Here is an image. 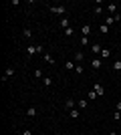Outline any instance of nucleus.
<instances>
[{
  "label": "nucleus",
  "instance_id": "nucleus-11",
  "mask_svg": "<svg viewBox=\"0 0 121 135\" xmlns=\"http://www.w3.org/2000/svg\"><path fill=\"white\" fill-rule=\"evenodd\" d=\"M75 67H77L75 61H67L65 62V69H67V71H75Z\"/></svg>",
  "mask_w": 121,
  "mask_h": 135
},
{
  "label": "nucleus",
  "instance_id": "nucleus-16",
  "mask_svg": "<svg viewBox=\"0 0 121 135\" xmlns=\"http://www.w3.org/2000/svg\"><path fill=\"white\" fill-rule=\"evenodd\" d=\"M26 117H36V107H28L26 109Z\"/></svg>",
  "mask_w": 121,
  "mask_h": 135
},
{
  "label": "nucleus",
  "instance_id": "nucleus-25",
  "mask_svg": "<svg viewBox=\"0 0 121 135\" xmlns=\"http://www.w3.org/2000/svg\"><path fill=\"white\" fill-rule=\"evenodd\" d=\"M113 71H121V61H115V62H113Z\"/></svg>",
  "mask_w": 121,
  "mask_h": 135
},
{
  "label": "nucleus",
  "instance_id": "nucleus-26",
  "mask_svg": "<svg viewBox=\"0 0 121 135\" xmlns=\"http://www.w3.org/2000/svg\"><path fill=\"white\" fill-rule=\"evenodd\" d=\"M65 34H67V36H73V34H75V30H73V28H65Z\"/></svg>",
  "mask_w": 121,
  "mask_h": 135
},
{
  "label": "nucleus",
  "instance_id": "nucleus-7",
  "mask_svg": "<svg viewBox=\"0 0 121 135\" xmlns=\"http://www.w3.org/2000/svg\"><path fill=\"white\" fill-rule=\"evenodd\" d=\"M101 51H103V49H101L99 42H93V45H91V52H93V55H99Z\"/></svg>",
  "mask_w": 121,
  "mask_h": 135
},
{
  "label": "nucleus",
  "instance_id": "nucleus-28",
  "mask_svg": "<svg viewBox=\"0 0 121 135\" xmlns=\"http://www.w3.org/2000/svg\"><path fill=\"white\" fill-rule=\"evenodd\" d=\"M93 12H95V14H101V12H103V6H101V4L95 6V10H93Z\"/></svg>",
  "mask_w": 121,
  "mask_h": 135
},
{
  "label": "nucleus",
  "instance_id": "nucleus-22",
  "mask_svg": "<svg viewBox=\"0 0 121 135\" xmlns=\"http://www.w3.org/2000/svg\"><path fill=\"white\" fill-rule=\"evenodd\" d=\"M59 24H61L63 28H69V18H61V22H59Z\"/></svg>",
  "mask_w": 121,
  "mask_h": 135
},
{
  "label": "nucleus",
  "instance_id": "nucleus-27",
  "mask_svg": "<svg viewBox=\"0 0 121 135\" xmlns=\"http://www.w3.org/2000/svg\"><path fill=\"white\" fill-rule=\"evenodd\" d=\"M35 79H42V71H40V69L35 71Z\"/></svg>",
  "mask_w": 121,
  "mask_h": 135
},
{
  "label": "nucleus",
  "instance_id": "nucleus-24",
  "mask_svg": "<svg viewBox=\"0 0 121 135\" xmlns=\"http://www.w3.org/2000/svg\"><path fill=\"white\" fill-rule=\"evenodd\" d=\"M83 71H85V69H83V65H77V67H75V73H77V75H83Z\"/></svg>",
  "mask_w": 121,
  "mask_h": 135
},
{
  "label": "nucleus",
  "instance_id": "nucleus-12",
  "mask_svg": "<svg viewBox=\"0 0 121 135\" xmlns=\"http://www.w3.org/2000/svg\"><path fill=\"white\" fill-rule=\"evenodd\" d=\"M22 36H24V38H30V36H32V28H30V26H24Z\"/></svg>",
  "mask_w": 121,
  "mask_h": 135
},
{
  "label": "nucleus",
  "instance_id": "nucleus-21",
  "mask_svg": "<svg viewBox=\"0 0 121 135\" xmlns=\"http://www.w3.org/2000/svg\"><path fill=\"white\" fill-rule=\"evenodd\" d=\"M99 32H101V34H107V32H109V26H107V24H101V26H99Z\"/></svg>",
  "mask_w": 121,
  "mask_h": 135
},
{
  "label": "nucleus",
  "instance_id": "nucleus-10",
  "mask_svg": "<svg viewBox=\"0 0 121 135\" xmlns=\"http://www.w3.org/2000/svg\"><path fill=\"white\" fill-rule=\"evenodd\" d=\"M14 73H16V71H14V69H12V67H8V69H6V73H4V77H2V81L10 79V77H12V75H14Z\"/></svg>",
  "mask_w": 121,
  "mask_h": 135
},
{
  "label": "nucleus",
  "instance_id": "nucleus-17",
  "mask_svg": "<svg viewBox=\"0 0 121 135\" xmlns=\"http://www.w3.org/2000/svg\"><path fill=\"white\" fill-rule=\"evenodd\" d=\"M69 115H71V119H79L81 111H79V109H71V111H69Z\"/></svg>",
  "mask_w": 121,
  "mask_h": 135
},
{
  "label": "nucleus",
  "instance_id": "nucleus-23",
  "mask_svg": "<svg viewBox=\"0 0 121 135\" xmlns=\"http://www.w3.org/2000/svg\"><path fill=\"white\" fill-rule=\"evenodd\" d=\"M89 42H91L89 36H83V38H81V46H89Z\"/></svg>",
  "mask_w": 121,
  "mask_h": 135
},
{
  "label": "nucleus",
  "instance_id": "nucleus-4",
  "mask_svg": "<svg viewBox=\"0 0 121 135\" xmlns=\"http://www.w3.org/2000/svg\"><path fill=\"white\" fill-rule=\"evenodd\" d=\"M93 91H95L99 97H103V95H105V87H103V85H99V83L93 85Z\"/></svg>",
  "mask_w": 121,
  "mask_h": 135
},
{
  "label": "nucleus",
  "instance_id": "nucleus-33",
  "mask_svg": "<svg viewBox=\"0 0 121 135\" xmlns=\"http://www.w3.org/2000/svg\"><path fill=\"white\" fill-rule=\"evenodd\" d=\"M119 24H121V22H119Z\"/></svg>",
  "mask_w": 121,
  "mask_h": 135
},
{
  "label": "nucleus",
  "instance_id": "nucleus-3",
  "mask_svg": "<svg viewBox=\"0 0 121 135\" xmlns=\"http://www.w3.org/2000/svg\"><path fill=\"white\" fill-rule=\"evenodd\" d=\"M83 59H85V52H83V51H77L75 55H73V61H75L77 65H81V62H83Z\"/></svg>",
  "mask_w": 121,
  "mask_h": 135
},
{
  "label": "nucleus",
  "instance_id": "nucleus-9",
  "mask_svg": "<svg viewBox=\"0 0 121 135\" xmlns=\"http://www.w3.org/2000/svg\"><path fill=\"white\" fill-rule=\"evenodd\" d=\"M81 32H83V36H89V34H91V24H83V26H81Z\"/></svg>",
  "mask_w": 121,
  "mask_h": 135
},
{
  "label": "nucleus",
  "instance_id": "nucleus-8",
  "mask_svg": "<svg viewBox=\"0 0 121 135\" xmlns=\"http://www.w3.org/2000/svg\"><path fill=\"white\" fill-rule=\"evenodd\" d=\"M91 69L99 71V69H101V59H91Z\"/></svg>",
  "mask_w": 121,
  "mask_h": 135
},
{
  "label": "nucleus",
  "instance_id": "nucleus-30",
  "mask_svg": "<svg viewBox=\"0 0 121 135\" xmlns=\"http://www.w3.org/2000/svg\"><path fill=\"white\" fill-rule=\"evenodd\" d=\"M20 135H32V131H30V129H24V131H22Z\"/></svg>",
  "mask_w": 121,
  "mask_h": 135
},
{
  "label": "nucleus",
  "instance_id": "nucleus-14",
  "mask_svg": "<svg viewBox=\"0 0 121 135\" xmlns=\"http://www.w3.org/2000/svg\"><path fill=\"white\" fill-rule=\"evenodd\" d=\"M97 97H99V95H97V93H95V91L91 89V91H89V93H87V101H95Z\"/></svg>",
  "mask_w": 121,
  "mask_h": 135
},
{
  "label": "nucleus",
  "instance_id": "nucleus-32",
  "mask_svg": "<svg viewBox=\"0 0 121 135\" xmlns=\"http://www.w3.org/2000/svg\"><path fill=\"white\" fill-rule=\"evenodd\" d=\"M109 135H117V131H111V133H109Z\"/></svg>",
  "mask_w": 121,
  "mask_h": 135
},
{
  "label": "nucleus",
  "instance_id": "nucleus-20",
  "mask_svg": "<svg viewBox=\"0 0 121 135\" xmlns=\"http://www.w3.org/2000/svg\"><path fill=\"white\" fill-rule=\"evenodd\" d=\"M42 85H45V87H51V85H52V79H51V77H42Z\"/></svg>",
  "mask_w": 121,
  "mask_h": 135
},
{
  "label": "nucleus",
  "instance_id": "nucleus-18",
  "mask_svg": "<svg viewBox=\"0 0 121 135\" xmlns=\"http://www.w3.org/2000/svg\"><path fill=\"white\" fill-rule=\"evenodd\" d=\"M42 59H45V62H49V65H55V56H51V55H42Z\"/></svg>",
  "mask_w": 121,
  "mask_h": 135
},
{
  "label": "nucleus",
  "instance_id": "nucleus-1",
  "mask_svg": "<svg viewBox=\"0 0 121 135\" xmlns=\"http://www.w3.org/2000/svg\"><path fill=\"white\" fill-rule=\"evenodd\" d=\"M51 12L52 14H59V16H65V14H67V8H65V6H51Z\"/></svg>",
  "mask_w": 121,
  "mask_h": 135
},
{
  "label": "nucleus",
  "instance_id": "nucleus-15",
  "mask_svg": "<svg viewBox=\"0 0 121 135\" xmlns=\"http://www.w3.org/2000/svg\"><path fill=\"white\" fill-rule=\"evenodd\" d=\"M115 22H117V18H115V16H107V18H105V22H103V24L111 26V24H115Z\"/></svg>",
  "mask_w": 121,
  "mask_h": 135
},
{
  "label": "nucleus",
  "instance_id": "nucleus-2",
  "mask_svg": "<svg viewBox=\"0 0 121 135\" xmlns=\"http://www.w3.org/2000/svg\"><path fill=\"white\" fill-rule=\"evenodd\" d=\"M65 109H67V111H71V109H77V101L69 97V99L65 101Z\"/></svg>",
  "mask_w": 121,
  "mask_h": 135
},
{
  "label": "nucleus",
  "instance_id": "nucleus-29",
  "mask_svg": "<svg viewBox=\"0 0 121 135\" xmlns=\"http://www.w3.org/2000/svg\"><path fill=\"white\" fill-rule=\"evenodd\" d=\"M36 52H45V46H42V45H36Z\"/></svg>",
  "mask_w": 121,
  "mask_h": 135
},
{
  "label": "nucleus",
  "instance_id": "nucleus-5",
  "mask_svg": "<svg viewBox=\"0 0 121 135\" xmlns=\"http://www.w3.org/2000/svg\"><path fill=\"white\" fill-rule=\"evenodd\" d=\"M87 107H89V101H85V99H81V101H77V109H79V111H85Z\"/></svg>",
  "mask_w": 121,
  "mask_h": 135
},
{
  "label": "nucleus",
  "instance_id": "nucleus-6",
  "mask_svg": "<svg viewBox=\"0 0 121 135\" xmlns=\"http://www.w3.org/2000/svg\"><path fill=\"white\" fill-rule=\"evenodd\" d=\"M107 12H109V16H115L117 14V4H113V2L107 4Z\"/></svg>",
  "mask_w": 121,
  "mask_h": 135
},
{
  "label": "nucleus",
  "instance_id": "nucleus-13",
  "mask_svg": "<svg viewBox=\"0 0 121 135\" xmlns=\"http://www.w3.org/2000/svg\"><path fill=\"white\" fill-rule=\"evenodd\" d=\"M35 52H36V45H28V46H26V55H28V56H32Z\"/></svg>",
  "mask_w": 121,
  "mask_h": 135
},
{
  "label": "nucleus",
  "instance_id": "nucleus-31",
  "mask_svg": "<svg viewBox=\"0 0 121 135\" xmlns=\"http://www.w3.org/2000/svg\"><path fill=\"white\" fill-rule=\"evenodd\" d=\"M117 111H119V113H121V101H119V103H117Z\"/></svg>",
  "mask_w": 121,
  "mask_h": 135
},
{
  "label": "nucleus",
  "instance_id": "nucleus-19",
  "mask_svg": "<svg viewBox=\"0 0 121 135\" xmlns=\"http://www.w3.org/2000/svg\"><path fill=\"white\" fill-rule=\"evenodd\" d=\"M111 56V51L109 49H103V51H101V59H109Z\"/></svg>",
  "mask_w": 121,
  "mask_h": 135
}]
</instances>
